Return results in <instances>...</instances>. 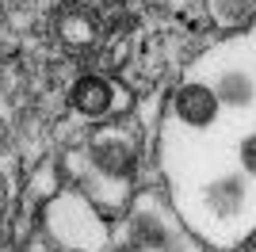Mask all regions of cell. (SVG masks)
Returning a JSON list of instances; mask_svg holds the SVG:
<instances>
[{
	"instance_id": "7a4b0ae2",
	"label": "cell",
	"mask_w": 256,
	"mask_h": 252,
	"mask_svg": "<svg viewBox=\"0 0 256 252\" xmlns=\"http://www.w3.org/2000/svg\"><path fill=\"white\" fill-rule=\"evenodd\" d=\"M172 111H176V118H180L184 126L203 130V126H210L214 118H218L222 104H218V92H214L210 84L188 80L180 92H176V100H172Z\"/></svg>"
},
{
	"instance_id": "277c9868",
	"label": "cell",
	"mask_w": 256,
	"mask_h": 252,
	"mask_svg": "<svg viewBox=\"0 0 256 252\" xmlns=\"http://www.w3.org/2000/svg\"><path fill=\"white\" fill-rule=\"evenodd\" d=\"M130 230H134V237H130V241L138 244L142 252H176V248H180V237L172 233V226L160 218V214H153V210L134 214Z\"/></svg>"
},
{
	"instance_id": "3957f363",
	"label": "cell",
	"mask_w": 256,
	"mask_h": 252,
	"mask_svg": "<svg viewBox=\"0 0 256 252\" xmlns=\"http://www.w3.org/2000/svg\"><path fill=\"white\" fill-rule=\"evenodd\" d=\"M69 104L84 118H104L111 111V104H115V88L104 76H80L73 84V92H69Z\"/></svg>"
},
{
	"instance_id": "6da1fadb",
	"label": "cell",
	"mask_w": 256,
	"mask_h": 252,
	"mask_svg": "<svg viewBox=\"0 0 256 252\" xmlns=\"http://www.w3.org/2000/svg\"><path fill=\"white\" fill-rule=\"evenodd\" d=\"M92 164L111 180H130L134 176V164H138V153H134V142L118 130H107V134L92 138Z\"/></svg>"
},
{
	"instance_id": "5b68a950",
	"label": "cell",
	"mask_w": 256,
	"mask_h": 252,
	"mask_svg": "<svg viewBox=\"0 0 256 252\" xmlns=\"http://www.w3.org/2000/svg\"><path fill=\"white\" fill-rule=\"evenodd\" d=\"M214 92H218V104H226V107H248L256 100V80L248 73H241V69H230V73H222Z\"/></svg>"
},
{
	"instance_id": "8992f818",
	"label": "cell",
	"mask_w": 256,
	"mask_h": 252,
	"mask_svg": "<svg viewBox=\"0 0 256 252\" xmlns=\"http://www.w3.org/2000/svg\"><path fill=\"white\" fill-rule=\"evenodd\" d=\"M241 164H245L248 176H256V134H248L241 142Z\"/></svg>"
},
{
	"instance_id": "52a82bcc",
	"label": "cell",
	"mask_w": 256,
	"mask_h": 252,
	"mask_svg": "<svg viewBox=\"0 0 256 252\" xmlns=\"http://www.w3.org/2000/svg\"><path fill=\"white\" fill-rule=\"evenodd\" d=\"M111 252H142V248H138V244H134V241H126V244H115V248H111Z\"/></svg>"
}]
</instances>
